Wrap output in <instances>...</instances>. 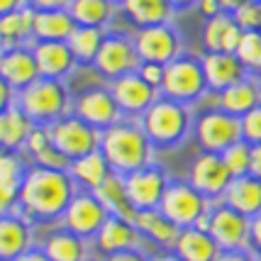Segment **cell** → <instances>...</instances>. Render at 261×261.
<instances>
[{
  "label": "cell",
  "mask_w": 261,
  "mask_h": 261,
  "mask_svg": "<svg viewBox=\"0 0 261 261\" xmlns=\"http://www.w3.org/2000/svg\"><path fill=\"white\" fill-rule=\"evenodd\" d=\"M100 151L108 159L113 173H120V176H127L132 171L154 164L151 161L154 159V144L149 142L139 120H129V117L102 129Z\"/></svg>",
  "instance_id": "7a4b0ae2"
},
{
  "label": "cell",
  "mask_w": 261,
  "mask_h": 261,
  "mask_svg": "<svg viewBox=\"0 0 261 261\" xmlns=\"http://www.w3.org/2000/svg\"><path fill=\"white\" fill-rule=\"evenodd\" d=\"M220 156L225 161V166L229 169L232 178H239V176H247V173H249V166H251V144L249 142L239 139L237 144L227 147Z\"/></svg>",
  "instance_id": "8d00e7d4"
},
{
  "label": "cell",
  "mask_w": 261,
  "mask_h": 261,
  "mask_svg": "<svg viewBox=\"0 0 261 261\" xmlns=\"http://www.w3.org/2000/svg\"><path fill=\"white\" fill-rule=\"evenodd\" d=\"M242 139L249 144H261V105L242 117Z\"/></svg>",
  "instance_id": "ab89813d"
},
{
  "label": "cell",
  "mask_w": 261,
  "mask_h": 261,
  "mask_svg": "<svg viewBox=\"0 0 261 261\" xmlns=\"http://www.w3.org/2000/svg\"><path fill=\"white\" fill-rule=\"evenodd\" d=\"M0 79L15 91V95L39 79V68H37V61H34L32 44L12 46V49L0 51Z\"/></svg>",
  "instance_id": "e0dca14e"
},
{
  "label": "cell",
  "mask_w": 261,
  "mask_h": 261,
  "mask_svg": "<svg viewBox=\"0 0 261 261\" xmlns=\"http://www.w3.org/2000/svg\"><path fill=\"white\" fill-rule=\"evenodd\" d=\"M188 183L193 186L198 193H203L207 200H222V195L232 183V173L225 166L220 154L200 151L191 164L188 171Z\"/></svg>",
  "instance_id": "9a60e30c"
},
{
  "label": "cell",
  "mask_w": 261,
  "mask_h": 261,
  "mask_svg": "<svg viewBox=\"0 0 261 261\" xmlns=\"http://www.w3.org/2000/svg\"><path fill=\"white\" fill-rule=\"evenodd\" d=\"M49 144H51V135H49V127L34 125L32 132H30V137H27V144H24V154H27V156L32 159V156H37L39 151H44Z\"/></svg>",
  "instance_id": "60d3db41"
},
{
  "label": "cell",
  "mask_w": 261,
  "mask_h": 261,
  "mask_svg": "<svg viewBox=\"0 0 261 261\" xmlns=\"http://www.w3.org/2000/svg\"><path fill=\"white\" fill-rule=\"evenodd\" d=\"M27 5L34 12H46V10H68L71 0H27Z\"/></svg>",
  "instance_id": "ee69618b"
},
{
  "label": "cell",
  "mask_w": 261,
  "mask_h": 261,
  "mask_svg": "<svg viewBox=\"0 0 261 261\" xmlns=\"http://www.w3.org/2000/svg\"><path fill=\"white\" fill-rule=\"evenodd\" d=\"M139 64L142 61H139V54H137L132 37H127V34H108L91 66L102 81L113 83L120 76L135 73Z\"/></svg>",
  "instance_id": "9c48e42d"
},
{
  "label": "cell",
  "mask_w": 261,
  "mask_h": 261,
  "mask_svg": "<svg viewBox=\"0 0 261 261\" xmlns=\"http://www.w3.org/2000/svg\"><path fill=\"white\" fill-rule=\"evenodd\" d=\"M0 51H3V46H0Z\"/></svg>",
  "instance_id": "be15d7a7"
},
{
  "label": "cell",
  "mask_w": 261,
  "mask_h": 261,
  "mask_svg": "<svg viewBox=\"0 0 261 261\" xmlns=\"http://www.w3.org/2000/svg\"><path fill=\"white\" fill-rule=\"evenodd\" d=\"M71 113L81 117L83 122L93 125L95 129H100V132L117 125L120 120H125V115H122L120 105L115 100L110 86H95V88L83 91L73 100V110Z\"/></svg>",
  "instance_id": "7c38bea8"
},
{
  "label": "cell",
  "mask_w": 261,
  "mask_h": 261,
  "mask_svg": "<svg viewBox=\"0 0 261 261\" xmlns=\"http://www.w3.org/2000/svg\"><path fill=\"white\" fill-rule=\"evenodd\" d=\"M32 54L39 68V79L64 81L79 66L66 42H32Z\"/></svg>",
  "instance_id": "d6986e66"
},
{
  "label": "cell",
  "mask_w": 261,
  "mask_h": 261,
  "mask_svg": "<svg viewBox=\"0 0 261 261\" xmlns=\"http://www.w3.org/2000/svg\"><path fill=\"white\" fill-rule=\"evenodd\" d=\"M108 86H110V91H113L115 100L120 105L122 115L129 117V120H139V117L161 98L159 88L149 86L137 71L135 73H127V76L115 79L113 83H108Z\"/></svg>",
  "instance_id": "2e32d148"
},
{
  "label": "cell",
  "mask_w": 261,
  "mask_h": 261,
  "mask_svg": "<svg viewBox=\"0 0 261 261\" xmlns=\"http://www.w3.org/2000/svg\"><path fill=\"white\" fill-rule=\"evenodd\" d=\"M95 198L105 205V210L110 215L125 217V220H135V207L127 198V188H125V176L120 173H110L105 183H102L98 191H93Z\"/></svg>",
  "instance_id": "836d02e7"
},
{
  "label": "cell",
  "mask_w": 261,
  "mask_h": 261,
  "mask_svg": "<svg viewBox=\"0 0 261 261\" xmlns=\"http://www.w3.org/2000/svg\"><path fill=\"white\" fill-rule=\"evenodd\" d=\"M110 217V213L105 210V205L95 198V193L91 191H79L73 195V200L68 203L66 213L61 217L64 229L79 234V237L93 242V237L100 232V227L105 225V220Z\"/></svg>",
  "instance_id": "8fae6325"
},
{
  "label": "cell",
  "mask_w": 261,
  "mask_h": 261,
  "mask_svg": "<svg viewBox=\"0 0 261 261\" xmlns=\"http://www.w3.org/2000/svg\"><path fill=\"white\" fill-rule=\"evenodd\" d=\"M234 22L239 24L242 32H254V30H261V3H254V0H247L242 3L237 10L232 12Z\"/></svg>",
  "instance_id": "74e56055"
},
{
  "label": "cell",
  "mask_w": 261,
  "mask_h": 261,
  "mask_svg": "<svg viewBox=\"0 0 261 261\" xmlns=\"http://www.w3.org/2000/svg\"><path fill=\"white\" fill-rule=\"evenodd\" d=\"M105 37H108V30H100V27H81V24H76V30L71 32L66 44L79 64H93L95 57H98V51H100L102 42H105Z\"/></svg>",
  "instance_id": "e575fe53"
},
{
  "label": "cell",
  "mask_w": 261,
  "mask_h": 261,
  "mask_svg": "<svg viewBox=\"0 0 261 261\" xmlns=\"http://www.w3.org/2000/svg\"><path fill=\"white\" fill-rule=\"evenodd\" d=\"M171 5H173V10H181V8H191V5H195L198 0H169Z\"/></svg>",
  "instance_id": "9f6ffc18"
},
{
  "label": "cell",
  "mask_w": 261,
  "mask_h": 261,
  "mask_svg": "<svg viewBox=\"0 0 261 261\" xmlns=\"http://www.w3.org/2000/svg\"><path fill=\"white\" fill-rule=\"evenodd\" d=\"M49 135H51V144L68 161H76L81 156L100 149L102 132L95 129L93 125H88V122H83L81 117H76V115L71 113L66 117L57 120L54 125H49Z\"/></svg>",
  "instance_id": "8992f818"
},
{
  "label": "cell",
  "mask_w": 261,
  "mask_h": 261,
  "mask_svg": "<svg viewBox=\"0 0 261 261\" xmlns=\"http://www.w3.org/2000/svg\"><path fill=\"white\" fill-rule=\"evenodd\" d=\"M68 173H71V178L73 183L79 186L81 191H98L105 178L113 173L110 169V164L108 159L102 156V151H91V154H86V156H81V159L71 161V166H68Z\"/></svg>",
  "instance_id": "83f0119b"
},
{
  "label": "cell",
  "mask_w": 261,
  "mask_h": 261,
  "mask_svg": "<svg viewBox=\"0 0 261 261\" xmlns=\"http://www.w3.org/2000/svg\"><path fill=\"white\" fill-rule=\"evenodd\" d=\"M39 249L51 261H88L91 259V242L79 237L68 229H57L46 234Z\"/></svg>",
  "instance_id": "d4e9b609"
},
{
  "label": "cell",
  "mask_w": 261,
  "mask_h": 261,
  "mask_svg": "<svg viewBox=\"0 0 261 261\" xmlns=\"http://www.w3.org/2000/svg\"><path fill=\"white\" fill-rule=\"evenodd\" d=\"M195 8H198V12L203 15L205 20H210V17H215V15H220V5H217V0H198L195 3Z\"/></svg>",
  "instance_id": "c3c4849f"
},
{
  "label": "cell",
  "mask_w": 261,
  "mask_h": 261,
  "mask_svg": "<svg viewBox=\"0 0 261 261\" xmlns=\"http://www.w3.org/2000/svg\"><path fill=\"white\" fill-rule=\"evenodd\" d=\"M15 261H51V259H49L42 249H34V247H32V249L24 251L22 256H20V259H15Z\"/></svg>",
  "instance_id": "f5cc1de1"
},
{
  "label": "cell",
  "mask_w": 261,
  "mask_h": 261,
  "mask_svg": "<svg viewBox=\"0 0 261 261\" xmlns=\"http://www.w3.org/2000/svg\"><path fill=\"white\" fill-rule=\"evenodd\" d=\"M149 261H183L176 251H159V254H154Z\"/></svg>",
  "instance_id": "11a10c76"
},
{
  "label": "cell",
  "mask_w": 261,
  "mask_h": 261,
  "mask_svg": "<svg viewBox=\"0 0 261 261\" xmlns=\"http://www.w3.org/2000/svg\"><path fill=\"white\" fill-rule=\"evenodd\" d=\"M135 49L142 64H161L166 66L173 59L181 57V37L171 24L142 27L132 34Z\"/></svg>",
  "instance_id": "30bf717a"
},
{
  "label": "cell",
  "mask_w": 261,
  "mask_h": 261,
  "mask_svg": "<svg viewBox=\"0 0 261 261\" xmlns=\"http://www.w3.org/2000/svg\"><path fill=\"white\" fill-rule=\"evenodd\" d=\"M88 261H98V259H88Z\"/></svg>",
  "instance_id": "94428289"
},
{
  "label": "cell",
  "mask_w": 261,
  "mask_h": 261,
  "mask_svg": "<svg viewBox=\"0 0 261 261\" xmlns=\"http://www.w3.org/2000/svg\"><path fill=\"white\" fill-rule=\"evenodd\" d=\"M215 261H254V251L237 249V251H220Z\"/></svg>",
  "instance_id": "7dc6e473"
},
{
  "label": "cell",
  "mask_w": 261,
  "mask_h": 261,
  "mask_svg": "<svg viewBox=\"0 0 261 261\" xmlns=\"http://www.w3.org/2000/svg\"><path fill=\"white\" fill-rule=\"evenodd\" d=\"M32 27H34V10L24 5L20 10L3 15L0 17V46L12 49V46L32 44Z\"/></svg>",
  "instance_id": "1f68e13d"
},
{
  "label": "cell",
  "mask_w": 261,
  "mask_h": 261,
  "mask_svg": "<svg viewBox=\"0 0 261 261\" xmlns=\"http://www.w3.org/2000/svg\"><path fill=\"white\" fill-rule=\"evenodd\" d=\"M32 249V222L22 213L0 217V261H15Z\"/></svg>",
  "instance_id": "44dd1931"
},
{
  "label": "cell",
  "mask_w": 261,
  "mask_h": 261,
  "mask_svg": "<svg viewBox=\"0 0 261 261\" xmlns=\"http://www.w3.org/2000/svg\"><path fill=\"white\" fill-rule=\"evenodd\" d=\"M117 10L120 8L113 0H71V5H68V12L76 24L100 27V30H108V24L113 22Z\"/></svg>",
  "instance_id": "d6a6232c"
},
{
  "label": "cell",
  "mask_w": 261,
  "mask_h": 261,
  "mask_svg": "<svg viewBox=\"0 0 261 261\" xmlns=\"http://www.w3.org/2000/svg\"><path fill=\"white\" fill-rule=\"evenodd\" d=\"M183 261H215L220 254L217 242L210 237V232H200L195 227L181 229V234L176 239L173 249Z\"/></svg>",
  "instance_id": "4dcf8cb0"
},
{
  "label": "cell",
  "mask_w": 261,
  "mask_h": 261,
  "mask_svg": "<svg viewBox=\"0 0 261 261\" xmlns=\"http://www.w3.org/2000/svg\"><path fill=\"white\" fill-rule=\"evenodd\" d=\"M193 122L195 120L191 110H188V105L171 100V98H164V95L139 117V125L147 132L154 149L178 147L183 139L191 135Z\"/></svg>",
  "instance_id": "3957f363"
},
{
  "label": "cell",
  "mask_w": 261,
  "mask_h": 261,
  "mask_svg": "<svg viewBox=\"0 0 261 261\" xmlns=\"http://www.w3.org/2000/svg\"><path fill=\"white\" fill-rule=\"evenodd\" d=\"M115 5H117V8H120V5H122V3H125V0H113Z\"/></svg>",
  "instance_id": "91938a15"
},
{
  "label": "cell",
  "mask_w": 261,
  "mask_h": 261,
  "mask_svg": "<svg viewBox=\"0 0 261 261\" xmlns=\"http://www.w3.org/2000/svg\"><path fill=\"white\" fill-rule=\"evenodd\" d=\"M249 176H254V178H259V181H261V144H251Z\"/></svg>",
  "instance_id": "681fc988"
},
{
  "label": "cell",
  "mask_w": 261,
  "mask_h": 261,
  "mask_svg": "<svg viewBox=\"0 0 261 261\" xmlns=\"http://www.w3.org/2000/svg\"><path fill=\"white\" fill-rule=\"evenodd\" d=\"M34 122L20 110L17 102H12L10 108H5L0 113V149L8 151H24L27 137L32 132Z\"/></svg>",
  "instance_id": "f1b7e54d"
},
{
  "label": "cell",
  "mask_w": 261,
  "mask_h": 261,
  "mask_svg": "<svg viewBox=\"0 0 261 261\" xmlns=\"http://www.w3.org/2000/svg\"><path fill=\"white\" fill-rule=\"evenodd\" d=\"M34 164V166H42V169H54V171H68V166H71V161L59 151L54 144H49V147L44 149V151H39L37 156H32L30 159Z\"/></svg>",
  "instance_id": "f35d334b"
},
{
  "label": "cell",
  "mask_w": 261,
  "mask_h": 261,
  "mask_svg": "<svg viewBox=\"0 0 261 261\" xmlns=\"http://www.w3.org/2000/svg\"><path fill=\"white\" fill-rule=\"evenodd\" d=\"M210 207H213V203L203 193H198L188 181H169L166 193H164L159 205L161 213L181 229L193 227Z\"/></svg>",
  "instance_id": "52a82bcc"
},
{
  "label": "cell",
  "mask_w": 261,
  "mask_h": 261,
  "mask_svg": "<svg viewBox=\"0 0 261 261\" xmlns=\"http://www.w3.org/2000/svg\"><path fill=\"white\" fill-rule=\"evenodd\" d=\"M254 261H261V251H256V254H254Z\"/></svg>",
  "instance_id": "680465c9"
},
{
  "label": "cell",
  "mask_w": 261,
  "mask_h": 261,
  "mask_svg": "<svg viewBox=\"0 0 261 261\" xmlns=\"http://www.w3.org/2000/svg\"><path fill=\"white\" fill-rule=\"evenodd\" d=\"M142 242V234L132 220L125 217L110 215L105 220V225L100 227V232L93 237V249L100 256H110L117 251H127V249H137Z\"/></svg>",
  "instance_id": "ac0fdd59"
},
{
  "label": "cell",
  "mask_w": 261,
  "mask_h": 261,
  "mask_svg": "<svg viewBox=\"0 0 261 261\" xmlns=\"http://www.w3.org/2000/svg\"><path fill=\"white\" fill-rule=\"evenodd\" d=\"M195 142L203 151L222 154L227 147L237 144L242 139V120L234 115H227L225 110H207L193 122Z\"/></svg>",
  "instance_id": "ba28073f"
},
{
  "label": "cell",
  "mask_w": 261,
  "mask_h": 261,
  "mask_svg": "<svg viewBox=\"0 0 261 261\" xmlns=\"http://www.w3.org/2000/svg\"><path fill=\"white\" fill-rule=\"evenodd\" d=\"M242 30L234 22V17L229 12H220L215 17L205 20L203 27V46L205 51H225L234 54L239 42H242Z\"/></svg>",
  "instance_id": "7402d4cb"
},
{
  "label": "cell",
  "mask_w": 261,
  "mask_h": 261,
  "mask_svg": "<svg viewBox=\"0 0 261 261\" xmlns=\"http://www.w3.org/2000/svg\"><path fill=\"white\" fill-rule=\"evenodd\" d=\"M164 68L166 66H161V64H139L137 73L147 81L149 86H154V88H159L161 91V83H164Z\"/></svg>",
  "instance_id": "b9f144b4"
},
{
  "label": "cell",
  "mask_w": 261,
  "mask_h": 261,
  "mask_svg": "<svg viewBox=\"0 0 261 261\" xmlns=\"http://www.w3.org/2000/svg\"><path fill=\"white\" fill-rule=\"evenodd\" d=\"M256 86H259V100H261V76H256Z\"/></svg>",
  "instance_id": "6f0895ef"
},
{
  "label": "cell",
  "mask_w": 261,
  "mask_h": 261,
  "mask_svg": "<svg viewBox=\"0 0 261 261\" xmlns=\"http://www.w3.org/2000/svg\"><path fill=\"white\" fill-rule=\"evenodd\" d=\"M207 93V81L200 59L193 57H178L164 68V83H161V95L171 98L176 102L191 105L200 100Z\"/></svg>",
  "instance_id": "5b68a950"
},
{
  "label": "cell",
  "mask_w": 261,
  "mask_h": 261,
  "mask_svg": "<svg viewBox=\"0 0 261 261\" xmlns=\"http://www.w3.org/2000/svg\"><path fill=\"white\" fill-rule=\"evenodd\" d=\"M256 105H261L259 100V86H256V79H242L239 83L225 88L222 93H217V108L225 110L227 115H234V117H244L247 113H251Z\"/></svg>",
  "instance_id": "4316f807"
},
{
  "label": "cell",
  "mask_w": 261,
  "mask_h": 261,
  "mask_svg": "<svg viewBox=\"0 0 261 261\" xmlns=\"http://www.w3.org/2000/svg\"><path fill=\"white\" fill-rule=\"evenodd\" d=\"M12 102H15V91L0 79V113H3L5 108H10Z\"/></svg>",
  "instance_id": "f907efd6"
},
{
  "label": "cell",
  "mask_w": 261,
  "mask_h": 261,
  "mask_svg": "<svg viewBox=\"0 0 261 261\" xmlns=\"http://www.w3.org/2000/svg\"><path fill=\"white\" fill-rule=\"evenodd\" d=\"M17 195H20V191H12V188L0 186V217L10 215V213L17 210Z\"/></svg>",
  "instance_id": "7bdbcfd3"
},
{
  "label": "cell",
  "mask_w": 261,
  "mask_h": 261,
  "mask_svg": "<svg viewBox=\"0 0 261 261\" xmlns=\"http://www.w3.org/2000/svg\"><path fill=\"white\" fill-rule=\"evenodd\" d=\"M100 261H149V256L139 249H127V251H117V254H110V256H102Z\"/></svg>",
  "instance_id": "bcb514c9"
},
{
  "label": "cell",
  "mask_w": 261,
  "mask_h": 261,
  "mask_svg": "<svg viewBox=\"0 0 261 261\" xmlns=\"http://www.w3.org/2000/svg\"><path fill=\"white\" fill-rule=\"evenodd\" d=\"M166 186H169V176L156 164H149L144 169H137L125 176L127 198H129V203L135 207V213H139V210H156L161 205L164 193H166Z\"/></svg>",
  "instance_id": "4fadbf2b"
},
{
  "label": "cell",
  "mask_w": 261,
  "mask_h": 261,
  "mask_svg": "<svg viewBox=\"0 0 261 261\" xmlns=\"http://www.w3.org/2000/svg\"><path fill=\"white\" fill-rule=\"evenodd\" d=\"M15 102L34 125L44 127L54 125L57 120L71 115L73 110V100L66 83L54 79H37L32 86H27L24 91L15 95Z\"/></svg>",
  "instance_id": "277c9868"
},
{
  "label": "cell",
  "mask_w": 261,
  "mask_h": 261,
  "mask_svg": "<svg viewBox=\"0 0 261 261\" xmlns=\"http://www.w3.org/2000/svg\"><path fill=\"white\" fill-rule=\"evenodd\" d=\"M120 10L135 24V30L154 27V24H171V17L176 12L169 0H125Z\"/></svg>",
  "instance_id": "484cf974"
},
{
  "label": "cell",
  "mask_w": 261,
  "mask_h": 261,
  "mask_svg": "<svg viewBox=\"0 0 261 261\" xmlns=\"http://www.w3.org/2000/svg\"><path fill=\"white\" fill-rule=\"evenodd\" d=\"M76 193L79 186L73 183L68 171L42 169L32 164L20 186L17 213H22L30 222L61 220Z\"/></svg>",
  "instance_id": "6da1fadb"
},
{
  "label": "cell",
  "mask_w": 261,
  "mask_h": 261,
  "mask_svg": "<svg viewBox=\"0 0 261 261\" xmlns=\"http://www.w3.org/2000/svg\"><path fill=\"white\" fill-rule=\"evenodd\" d=\"M132 222L137 225L142 239H149V242L159 244L161 249H166V251L173 249L176 239L181 234V227L173 225L159 207H156V210H139V213H135V220H132Z\"/></svg>",
  "instance_id": "603a6c76"
},
{
  "label": "cell",
  "mask_w": 261,
  "mask_h": 261,
  "mask_svg": "<svg viewBox=\"0 0 261 261\" xmlns=\"http://www.w3.org/2000/svg\"><path fill=\"white\" fill-rule=\"evenodd\" d=\"M76 22L68 10H46L34 12L32 42H68Z\"/></svg>",
  "instance_id": "f546056e"
},
{
  "label": "cell",
  "mask_w": 261,
  "mask_h": 261,
  "mask_svg": "<svg viewBox=\"0 0 261 261\" xmlns=\"http://www.w3.org/2000/svg\"><path fill=\"white\" fill-rule=\"evenodd\" d=\"M220 203L229 205L232 210L242 213L244 217H256L261 213V181L254 176H239L232 178V183L227 186V191L222 195Z\"/></svg>",
  "instance_id": "cb8c5ba5"
},
{
  "label": "cell",
  "mask_w": 261,
  "mask_h": 261,
  "mask_svg": "<svg viewBox=\"0 0 261 261\" xmlns=\"http://www.w3.org/2000/svg\"><path fill=\"white\" fill-rule=\"evenodd\" d=\"M210 237L217 242L220 251L249 249V217H244L225 203H213Z\"/></svg>",
  "instance_id": "5bb4252c"
},
{
  "label": "cell",
  "mask_w": 261,
  "mask_h": 261,
  "mask_svg": "<svg viewBox=\"0 0 261 261\" xmlns=\"http://www.w3.org/2000/svg\"><path fill=\"white\" fill-rule=\"evenodd\" d=\"M203 71L205 81H207V91L222 93L225 88L239 83L242 79H247V68L242 66V61L237 54H225V51H205L203 59Z\"/></svg>",
  "instance_id": "ffe728a7"
},
{
  "label": "cell",
  "mask_w": 261,
  "mask_h": 261,
  "mask_svg": "<svg viewBox=\"0 0 261 261\" xmlns=\"http://www.w3.org/2000/svg\"><path fill=\"white\" fill-rule=\"evenodd\" d=\"M254 3H261V0H254Z\"/></svg>",
  "instance_id": "6125c7cd"
},
{
  "label": "cell",
  "mask_w": 261,
  "mask_h": 261,
  "mask_svg": "<svg viewBox=\"0 0 261 261\" xmlns=\"http://www.w3.org/2000/svg\"><path fill=\"white\" fill-rule=\"evenodd\" d=\"M249 251H261V213L249 220Z\"/></svg>",
  "instance_id": "f6af8a7d"
},
{
  "label": "cell",
  "mask_w": 261,
  "mask_h": 261,
  "mask_svg": "<svg viewBox=\"0 0 261 261\" xmlns=\"http://www.w3.org/2000/svg\"><path fill=\"white\" fill-rule=\"evenodd\" d=\"M242 3H247V0H217L220 10H222V12H229V15H232V12L237 10V8L242 5Z\"/></svg>",
  "instance_id": "db71d44e"
},
{
  "label": "cell",
  "mask_w": 261,
  "mask_h": 261,
  "mask_svg": "<svg viewBox=\"0 0 261 261\" xmlns=\"http://www.w3.org/2000/svg\"><path fill=\"white\" fill-rule=\"evenodd\" d=\"M27 5V0H0V17L3 15H10V12L20 10Z\"/></svg>",
  "instance_id": "816d5d0a"
},
{
  "label": "cell",
  "mask_w": 261,
  "mask_h": 261,
  "mask_svg": "<svg viewBox=\"0 0 261 261\" xmlns=\"http://www.w3.org/2000/svg\"><path fill=\"white\" fill-rule=\"evenodd\" d=\"M234 54L242 61V66L247 68V73L261 76V30L242 34V42Z\"/></svg>",
  "instance_id": "d590c367"
}]
</instances>
